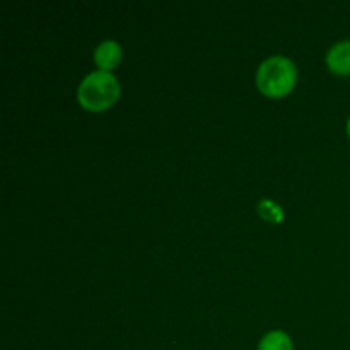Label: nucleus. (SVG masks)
<instances>
[{"label": "nucleus", "instance_id": "1", "mask_svg": "<svg viewBox=\"0 0 350 350\" xmlns=\"http://www.w3.org/2000/svg\"><path fill=\"white\" fill-rule=\"evenodd\" d=\"M120 96V84L111 72L89 74L77 89V99L88 111H105Z\"/></svg>", "mask_w": 350, "mask_h": 350}, {"label": "nucleus", "instance_id": "2", "mask_svg": "<svg viewBox=\"0 0 350 350\" xmlns=\"http://www.w3.org/2000/svg\"><path fill=\"white\" fill-rule=\"evenodd\" d=\"M296 77V67L289 58L272 57L260 65L256 72V85L269 98H282L293 91Z\"/></svg>", "mask_w": 350, "mask_h": 350}, {"label": "nucleus", "instance_id": "3", "mask_svg": "<svg viewBox=\"0 0 350 350\" xmlns=\"http://www.w3.org/2000/svg\"><path fill=\"white\" fill-rule=\"evenodd\" d=\"M123 57V50L116 41L106 40L96 48L94 51V60L96 64L99 65V68L105 72H109L111 68H115L116 65L122 62Z\"/></svg>", "mask_w": 350, "mask_h": 350}, {"label": "nucleus", "instance_id": "4", "mask_svg": "<svg viewBox=\"0 0 350 350\" xmlns=\"http://www.w3.org/2000/svg\"><path fill=\"white\" fill-rule=\"evenodd\" d=\"M327 64L338 75H350V41L337 43L327 55Z\"/></svg>", "mask_w": 350, "mask_h": 350}, {"label": "nucleus", "instance_id": "5", "mask_svg": "<svg viewBox=\"0 0 350 350\" xmlns=\"http://www.w3.org/2000/svg\"><path fill=\"white\" fill-rule=\"evenodd\" d=\"M258 350H293V342L284 332H270L262 338Z\"/></svg>", "mask_w": 350, "mask_h": 350}, {"label": "nucleus", "instance_id": "6", "mask_svg": "<svg viewBox=\"0 0 350 350\" xmlns=\"http://www.w3.org/2000/svg\"><path fill=\"white\" fill-rule=\"evenodd\" d=\"M258 211L260 214H262L263 219H267L269 222H275V224H279L280 221H282V211H280L279 205L275 204V202L272 200H262L258 204Z\"/></svg>", "mask_w": 350, "mask_h": 350}, {"label": "nucleus", "instance_id": "7", "mask_svg": "<svg viewBox=\"0 0 350 350\" xmlns=\"http://www.w3.org/2000/svg\"><path fill=\"white\" fill-rule=\"evenodd\" d=\"M347 132H349V137H350V120H349V125H347Z\"/></svg>", "mask_w": 350, "mask_h": 350}]
</instances>
